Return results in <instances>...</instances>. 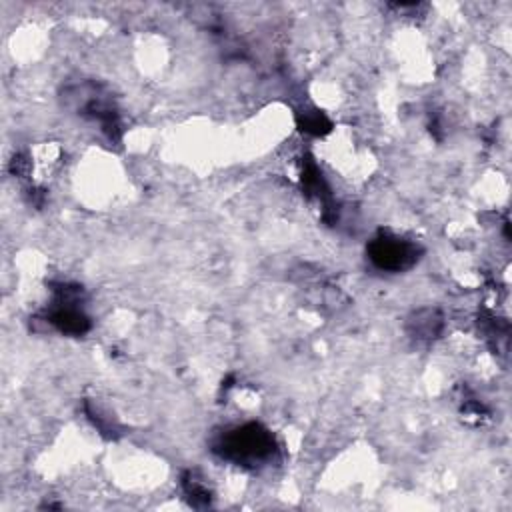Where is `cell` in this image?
<instances>
[{
    "instance_id": "6da1fadb",
    "label": "cell",
    "mask_w": 512,
    "mask_h": 512,
    "mask_svg": "<svg viewBox=\"0 0 512 512\" xmlns=\"http://www.w3.org/2000/svg\"><path fill=\"white\" fill-rule=\"evenodd\" d=\"M218 452L240 464H254L274 452V438L260 424H246L222 436Z\"/></svg>"
},
{
    "instance_id": "7a4b0ae2",
    "label": "cell",
    "mask_w": 512,
    "mask_h": 512,
    "mask_svg": "<svg viewBox=\"0 0 512 512\" xmlns=\"http://www.w3.org/2000/svg\"><path fill=\"white\" fill-rule=\"evenodd\" d=\"M370 260L382 268V270H404L408 266L414 264L416 260V248L400 238H392V236H380L376 238L370 248H368Z\"/></svg>"
},
{
    "instance_id": "3957f363",
    "label": "cell",
    "mask_w": 512,
    "mask_h": 512,
    "mask_svg": "<svg viewBox=\"0 0 512 512\" xmlns=\"http://www.w3.org/2000/svg\"><path fill=\"white\" fill-rule=\"evenodd\" d=\"M52 322L62 332H72V334H80V332H84L88 328V318L80 310H76L72 306L58 308L54 312V316H52Z\"/></svg>"
}]
</instances>
